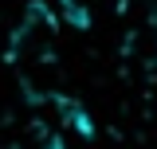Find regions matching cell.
I'll return each mask as SVG.
<instances>
[{
    "instance_id": "cell-1",
    "label": "cell",
    "mask_w": 157,
    "mask_h": 149,
    "mask_svg": "<svg viewBox=\"0 0 157 149\" xmlns=\"http://www.w3.org/2000/svg\"><path fill=\"white\" fill-rule=\"evenodd\" d=\"M153 67H157V59H153Z\"/></svg>"
}]
</instances>
